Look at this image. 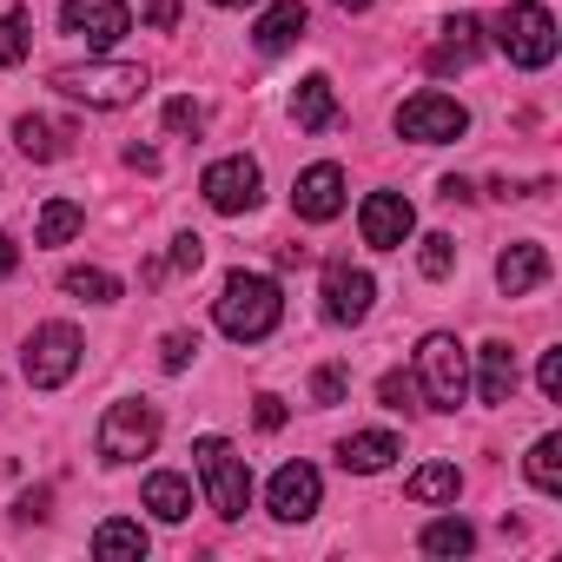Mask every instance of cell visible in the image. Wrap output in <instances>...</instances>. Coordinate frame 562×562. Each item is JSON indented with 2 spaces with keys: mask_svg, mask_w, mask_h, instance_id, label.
Segmentation results:
<instances>
[{
  "mask_svg": "<svg viewBox=\"0 0 562 562\" xmlns=\"http://www.w3.org/2000/svg\"><path fill=\"white\" fill-rule=\"evenodd\" d=\"M212 318H218V331L232 345H258V338L278 331V318H285V292H278V278H265V271H232L218 285Z\"/></svg>",
  "mask_w": 562,
  "mask_h": 562,
  "instance_id": "obj_1",
  "label": "cell"
},
{
  "mask_svg": "<svg viewBox=\"0 0 562 562\" xmlns=\"http://www.w3.org/2000/svg\"><path fill=\"white\" fill-rule=\"evenodd\" d=\"M54 93H67V100H80V106L113 113V106H133V100L146 93V67H133V60H87V67H60V74H54Z\"/></svg>",
  "mask_w": 562,
  "mask_h": 562,
  "instance_id": "obj_2",
  "label": "cell"
},
{
  "mask_svg": "<svg viewBox=\"0 0 562 562\" xmlns=\"http://www.w3.org/2000/svg\"><path fill=\"white\" fill-rule=\"evenodd\" d=\"M192 470H199L205 503H212L225 522H238V516L251 509V470H245V457H238L225 437H199V443H192Z\"/></svg>",
  "mask_w": 562,
  "mask_h": 562,
  "instance_id": "obj_3",
  "label": "cell"
},
{
  "mask_svg": "<svg viewBox=\"0 0 562 562\" xmlns=\"http://www.w3.org/2000/svg\"><path fill=\"white\" fill-rule=\"evenodd\" d=\"M496 47L509 54V67L542 74V67L555 60V47H562L555 14L542 8V0H516V8H503V14H496Z\"/></svg>",
  "mask_w": 562,
  "mask_h": 562,
  "instance_id": "obj_4",
  "label": "cell"
},
{
  "mask_svg": "<svg viewBox=\"0 0 562 562\" xmlns=\"http://www.w3.org/2000/svg\"><path fill=\"white\" fill-rule=\"evenodd\" d=\"M159 430H166V417H159V404H146V397H120V404H106V417H100V457L106 463H139V457H153V443H159Z\"/></svg>",
  "mask_w": 562,
  "mask_h": 562,
  "instance_id": "obj_5",
  "label": "cell"
},
{
  "mask_svg": "<svg viewBox=\"0 0 562 562\" xmlns=\"http://www.w3.org/2000/svg\"><path fill=\"white\" fill-rule=\"evenodd\" d=\"M417 391L430 397V411H457L470 397V351L450 331H430L417 345Z\"/></svg>",
  "mask_w": 562,
  "mask_h": 562,
  "instance_id": "obj_6",
  "label": "cell"
},
{
  "mask_svg": "<svg viewBox=\"0 0 562 562\" xmlns=\"http://www.w3.org/2000/svg\"><path fill=\"white\" fill-rule=\"evenodd\" d=\"M80 358H87V338L74 325H34V338L21 345V378L34 391H60L80 371Z\"/></svg>",
  "mask_w": 562,
  "mask_h": 562,
  "instance_id": "obj_7",
  "label": "cell"
},
{
  "mask_svg": "<svg viewBox=\"0 0 562 562\" xmlns=\"http://www.w3.org/2000/svg\"><path fill=\"white\" fill-rule=\"evenodd\" d=\"M397 133L417 139V146H450V139L470 133V106L450 100V93H411L397 106Z\"/></svg>",
  "mask_w": 562,
  "mask_h": 562,
  "instance_id": "obj_8",
  "label": "cell"
},
{
  "mask_svg": "<svg viewBox=\"0 0 562 562\" xmlns=\"http://www.w3.org/2000/svg\"><path fill=\"white\" fill-rule=\"evenodd\" d=\"M199 192H205V205H212V212L238 218V212H251V205H258V192H265V172H258V159L232 153V159H212V166H205Z\"/></svg>",
  "mask_w": 562,
  "mask_h": 562,
  "instance_id": "obj_9",
  "label": "cell"
},
{
  "mask_svg": "<svg viewBox=\"0 0 562 562\" xmlns=\"http://www.w3.org/2000/svg\"><path fill=\"white\" fill-rule=\"evenodd\" d=\"M126 27H133V8H126V0H60V34L87 41L93 54L113 47Z\"/></svg>",
  "mask_w": 562,
  "mask_h": 562,
  "instance_id": "obj_10",
  "label": "cell"
},
{
  "mask_svg": "<svg viewBox=\"0 0 562 562\" xmlns=\"http://www.w3.org/2000/svg\"><path fill=\"white\" fill-rule=\"evenodd\" d=\"M318 496H325V476L312 463H285V470L271 476V490H265V509L278 522H312L318 516Z\"/></svg>",
  "mask_w": 562,
  "mask_h": 562,
  "instance_id": "obj_11",
  "label": "cell"
},
{
  "mask_svg": "<svg viewBox=\"0 0 562 562\" xmlns=\"http://www.w3.org/2000/svg\"><path fill=\"white\" fill-rule=\"evenodd\" d=\"M358 232H364L371 251H397V245L417 232V212H411L404 192H371V199L358 205Z\"/></svg>",
  "mask_w": 562,
  "mask_h": 562,
  "instance_id": "obj_12",
  "label": "cell"
},
{
  "mask_svg": "<svg viewBox=\"0 0 562 562\" xmlns=\"http://www.w3.org/2000/svg\"><path fill=\"white\" fill-rule=\"evenodd\" d=\"M371 299H378V278L364 265H331L325 271V318L331 325H364Z\"/></svg>",
  "mask_w": 562,
  "mask_h": 562,
  "instance_id": "obj_13",
  "label": "cell"
},
{
  "mask_svg": "<svg viewBox=\"0 0 562 562\" xmlns=\"http://www.w3.org/2000/svg\"><path fill=\"white\" fill-rule=\"evenodd\" d=\"M292 212H299V218H312V225L338 218V212H345V172H338L331 159L305 166V172H299V186H292Z\"/></svg>",
  "mask_w": 562,
  "mask_h": 562,
  "instance_id": "obj_14",
  "label": "cell"
},
{
  "mask_svg": "<svg viewBox=\"0 0 562 562\" xmlns=\"http://www.w3.org/2000/svg\"><path fill=\"white\" fill-rule=\"evenodd\" d=\"M542 278H549V245H536V238H522V245H509V251L496 258V285H503V299L536 292Z\"/></svg>",
  "mask_w": 562,
  "mask_h": 562,
  "instance_id": "obj_15",
  "label": "cell"
},
{
  "mask_svg": "<svg viewBox=\"0 0 562 562\" xmlns=\"http://www.w3.org/2000/svg\"><path fill=\"white\" fill-rule=\"evenodd\" d=\"M397 457H404V443H397L391 430H358V437L338 443V463H345L351 476H378V470H391Z\"/></svg>",
  "mask_w": 562,
  "mask_h": 562,
  "instance_id": "obj_16",
  "label": "cell"
},
{
  "mask_svg": "<svg viewBox=\"0 0 562 562\" xmlns=\"http://www.w3.org/2000/svg\"><path fill=\"white\" fill-rule=\"evenodd\" d=\"M476 397H483V404H509V397H516V351H509L503 338H490V345L476 351Z\"/></svg>",
  "mask_w": 562,
  "mask_h": 562,
  "instance_id": "obj_17",
  "label": "cell"
},
{
  "mask_svg": "<svg viewBox=\"0 0 562 562\" xmlns=\"http://www.w3.org/2000/svg\"><path fill=\"white\" fill-rule=\"evenodd\" d=\"M437 34H443V41H437V54H430V67H437V74L470 67V60H476V47H483V21H476V14H450Z\"/></svg>",
  "mask_w": 562,
  "mask_h": 562,
  "instance_id": "obj_18",
  "label": "cell"
},
{
  "mask_svg": "<svg viewBox=\"0 0 562 562\" xmlns=\"http://www.w3.org/2000/svg\"><path fill=\"white\" fill-rule=\"evenodd\" d=\"M292 120L299 133H325L338 120V93H331V74H305L299 93H292Z\"/></svg>",
  "mask_w": 562,
  "mask_h": 562,
  "instance_id": "obj_19",
  "label": "cell"
},
{
  "mask_svg": "<svg viewBox=\"0 0 562 562\" xmlns=\"http://www.w3.org/2000/svg\"><path fill=\"white\" fill-rule=\"evenodd\" d=\"M153 549V536H146V522H133V516H106L100 529H93V555L100 562H139Z\"/></svg>",
  "mask_w": 562,
  "mask_h": 562,
  "instance_id": "obj_20",
  "label": "cell"
},
{
  "mask_svg": "<svg viewBox=\"0 0 562 562\" xmlns=\"http://www.w3.org/2000/svg\"><path fill=\"white\" fill-rule=\"evenodd\" d=\"M251 41H258V54L299 47V41H305V8H299V0H278V8H265L258 27H251Z\"/></svg>",
  "mask_w": 562,
  "mask_h": 562,
  "instance_id": "obj_21",
  "label": "cell"
},
{
  "mask_svg": "<svg viewBox=\"0 0 562 562\" xmlns=\"http://www.w3.org/2000/svg\"><path fill=\"white\" fill-rule=\"evenodd\" d=\"M146 509H153L159 522H186V516H192V483H186L179 470H153V476H146Z\"/></svg>",
  "mask_w": 562,
  "mask_h": 562,
  "instance_id": "obj_22",
  "label": "cell"
},
{
  "mask_svg": "<svg viewBox=\"0 0 562 562\" xmlns=\"http://www.w3.org/2000/svg\"><path fill=\"white\" fill-rule=\"evenodd\" d=\"M457 490H463V470H457V463H424V470H411V483H404L411 503H457Z\"/></svg>",
  "mask_w": 562,
  "mask_h": 562,
  "instance_id": "obj_23",
  "label": "cell"
},
{
  "mask_svg": "<svg viewBox=\"0 0 562 562\" xmlns=\"http://www.w3.org/2000/svg\"><path fill=\"white\" fill-rule=\"evenodd\" d=\"M60 292L80 299V305H120V278L100 271V265H74V271L60 278Z\"/></svg>",
  "mask_w": 562,
  "mask_h": 562,
  "instance_id": "obj_24",
  "label": "cell"
},
{
  "mask_svg": "<svg viewBox=\"0 0 562 562\" xmlns=\"http://www.w3.org/2000/svg\"><path fill=\"white\" fill-rule=\"evenodd\" d=\"M60 139H67V133H60L54 120H41V113H21V120H14V146H21V153H27L34 166L60 159Z\"/></svg>",
  "mask_w": 562,
  "mask_h": 562,
  "instance_id": "obj_25",
  "label": "cell"
},
{
  "mask_svg": "<svg viewBox=\"0 0 562 562\" xmlns=\"http://www.w3.org/2000/svg\"><path fill=\"white\" fill-rule=\"evenodd\" d=\"M522 470H529V483H536L542 496H562V437H555V430H549V437H536Z\"/></svg>",
  "mask_w": 562,
  "mask_h": 562,
  "instance_id": "obj_26",
  "label": "cell"
},
{
  "mask_svg": "<svg viewBox=\"0 0 562 562\" xmlns=\"http://www.w3.org/2000/svg\"><path fill=\"white\" fill-rule=\"evenodd\" d=\"M424 555H470L476 549V529L463 522V516H437V522H424Z\"/></svg>",
  "mask_w": 562,
  "mask_h": 562,
  "instance_id": "obj_27",
  "label": "cell"
},
{
  "mask_svg": "<svg viewBox=\"0 0 562 562\" xmlns=\"http://www.w3.org/2000/svg\"><path fill=\"white\" fill-rule=\"evenodd\" d=\"M80 225H87V212H80L74 199H47V205H41V225H34V245H67Z\"/></svg>",
  "mask_w": 562,
  "mask_h": 562,
  "instance_id": "obj_28",
  "label": "cell"
},
{
  "mask_svg": "<svg viewBox=\"0 0 562 562\" xmlns=\"http://www.w3.org/2000/svg\"><path fill=\"white\" fill-rule=\"evenodd\" d=\"M34 54V21H27V8H8L0 14V67H21Z\"/></svg>",
  "mask_w": 562,
  "mask_h": 562,
  "instance_id": "obj_29",
  "label": "cell"
},
{
  "mask_svg": "<svg viewBox=\"0 0 562 562\" xmlns=\"http://www.w3.org/2000/svg\"><path fill=\"white\" fill-rule=\"evenodd\" d=\"M417 265H424V278H450L457 271V238L450 232H430L424 251H417Z\"/></svg>",
  "mask_w": 562,
  "mask_h": 562,
  "instance_id": "obj_30",
  "label": "cell"
},
{
  "mask_svg": "<svg viewBox=\"0 0 562 562\" xmlns=\"http://www.w3.org/2000/svg\"><path fill=\"white\" fill-rule=\"evenodd\" d=\"M378 397H384V411H411V404H417V378L384 371V378H378Z\"/></svg>",
  "mask_w": 562,
  "mask_h": 562,
  "instance_id": "obj_31",
  "label": "cell"
},
{
  "mask_svg": "<svg viewBox=\"0 0 562 562\" xmlns=\"http://www.w3.org/2000/svg\"><path fill=\"white\" fill-rule=\"evenodd\" d=\"M192 358H199V338H192V331H166V345H159V364H166V371H186Z\"/></svg>",
  "mask_w": 562,
  "mask_h": 562,
  "instance_id": "obj_32",
  "label": "cell"
},
{
  "mask_svg": "<svg viewBox=\"0 0 562 562\" xmlns=\"http://www.w3.org/2000/svg\"><path fill=\"white\" fill-rule=\"evenodd\" d=\"M345 391H351V371H345V364H325V371L312 378V397H318V404H345Z\"/></svg>",
  "mask_w": 562,
  "mask_h": 562,
  "instance_id": "obj_33",
  "label": "cell"
},
{
  "mask_svg": "<svg viewBox=\"0 0 562 562\" xmlns=\"http://www.w3.org/2000/svg\"><path fill=\"white\" fill-rule=\"evenodd\" d=\"M166 126H172V133H199V126H205V106H199V100H172V106H166Z\"/></svg>",
  "mask_w": 562,
  "mask_h": 562,
  "instance_id": "obj_34",
  "label": "cell"
},
{
  "mask_svg": "<svg viewBox=\"0 0 562 562\" xmlns=\"http://www.w3.org/2000/svg\"><path fill=\"white\" fill-rule=\"evenodd\" d=\"M199 258H205V238L199 232H179L172 238V271H199Z\"/></svg>",
  "mask_w": 562,
  "mask_h": 562,
  "instance_id": "obj_35",
  "label": "cell"
},
{
  "mask_svg": "<svg viewBox=\"0 0 562 562\" xmlns=\"http://www.w3.org/2000/svg\"><path fill=\"white\" fill-rule=\"evenodd\" d=\"M251 417H258V430H285V397L258 391V397H251Z\"/></svg>",
  "mask_w": 562,
  "mask_h": 562,
  "instance_id": "obj_36",
  "label": "cell"
},
{
  "mask_svg": "<svg viewBox=\"0 0 562 562\" xmlns=\"http://www.w3.org/2000/svg\"><path fill=\"white\" fill-rule=\"evenodd\" d=\"M47 503H54V490L41 483V490H27L21 503H14V522H47Z\"/></svg>",
  "mask_w": 562,
  "mask_h": 562,
  "instance_id": "obj_37",
  "label": "cell"
},
{
  "mask_svg": "<svg viewBox=\"0 0 562 562\" xmlns=\"http://www.w3.org/2000/svg\"><path fill=\"white\" fill-rule=\"evenodd\" d=\"M536 384H542V397H562V351H542V364H536Z\"/></svg>",
  "mask_w": 562,
  "mask_h": 562,
  "instance_id": "obj_38",
  "label": "cell"
},
{
  "mask_svg": "<svg viewBox=\"0 0 562 562\" xmlns=\"http://www.w3.org/2000/svg\"><path fill=\"white\" fill-rule=\"evenodd\" d=\"M14 271H21V245L0 232V278H14Z\"/></svg>",
  "mask_w": 562,
  "mask_h": 562,
  "instance_id": "obj_39",
  "label": "cell"
},
{
  "mask_svg": "<svg viewBox=\"0 0 562 562\" xmlns=\"http://www.w3.org/2000/svg\"><path fill=\"white\" fill-rule=\"evenodd\" d=\"M126 166H133V172H159V153H153V146H126Z\"/></svg>",
  "mask_w": 562,
  "mask_h": 562,
  "instance_id": "obj_40",
  "label": "cell"
},
{
  "mask_svg": "<svg viewBox=\"0 0 562 562\" xmlns=\"http://www.w3.org/2000/svg\"><path fill=\"white\" fill-rule=\"evenodd\" d=\"M146 21H153V27H172V21H179V0H153Z\"/></svg>",
  "mask_w": 562,
  "mask_h": 562,
  "instance_id": "obj_41",
  "label": "cell"
},
{
  "mask_svg": "<svg viewBox=\"0 0 562 562\" xmlns=\"http://www.w3.org/2000/svg\"><path fill=\"white\" fill-rule=\"evenodd\" d=\"M437 192H443V199H450V205H463V199H476V192H470V179H443V186H437Z\"/></svg>",
  "mask_w": 562,
  "mask_h": 562,
  "instance_id": "obj_42",
  "label": "cell"
},
{
  "mask_svg": "<svg viewBox=\"0 0 562 562\" xmlns=\"http://www.w3.org/2000/svg\"><path fill=\"white\" fill-rule=\"evenodd\" d=\"M338 8H345V14H364V8H371V0H338Z\"/></svg>",
  "mask_w": 562,
  "mask_h": 562,
  "instance_id": "obj_43",
  "label": "cell"
},
{
  "mask_svg": "<svg viewBox=\"0 0 562 562\" xmlns=\"http://www.w3.org/2000/svg\"><path fill=\"white\" fill-rule=\"evenodd\" d=\"M212 8H251V0H212Z\"/></svg>",
  "mask_w": 562,
  "mask_h": 562,
  "instance_id": "obj_44",
  "label": "cell"
}]
</instances>
